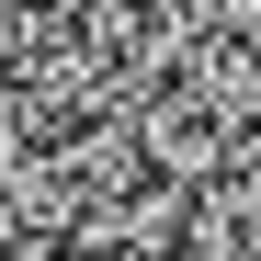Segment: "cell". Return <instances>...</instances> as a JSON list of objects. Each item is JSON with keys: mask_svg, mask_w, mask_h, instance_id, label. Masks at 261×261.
Here are the masks:
<instances>
[{"mask_svg": "<svg viewBox=\"0 0 261 261\" xmlns=\"http://www.w3.org/2000/svg\"><path fill=\"white\" fill-rule=\"evenodd\" d=\"M159 261H261V170H227V182L182 193Z\"/></svg>", "mask_w": 261, "mask_h": 261, "instance_id": "1", "label": "cell"}]
</instances>
